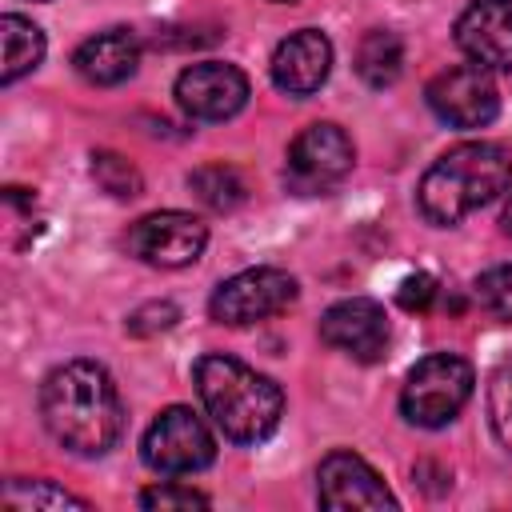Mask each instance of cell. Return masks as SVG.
Here are the masks:
<instances>
[{
  "label": "cell",
  "instance_id": "cell-1",
  "mask_svg": "<svg viewBox=\"0 0 512 512\" xmlns=\"http://www.w3.org/2000/svg\"><path fill=\"white\" fill-rule=\"evenodd\" d=\"M40 416L48 436L72 456H104L124 428L120 392L104 364L68 360L40 384Z\"/></svg>",
  "mask_w": 512,
  "mask_h": 512
},
{
  "label": "cell",
  "instance_id": "cell-2",
  "mask_svg": "<svg viewBox=\"0 0 512 512\" xmlns=\"http://www.w3.org/2000/svg\"><path fill=\"white\" fill-rule=\"evenodd\" d=\"M512 180V152L500 140H464L436 156L420 176L416 204L436 228L460 224L468 212L504 196Z\"/></svg>",
  "mask_w": 512,
  "mask_h": 512
},
{
  "label": "cell",
  "instance_id": "cell-3",
  "mask_svg": "<svg viewBox=\"0 0 512 512\" xmlns=\"http://www.w3.org/2000/svg\"><path fill=\"white\" fill-rule=\"evenodd\" d=\"M192 376H196L204 412L232 444H260L276 432V424L284 416V392L272 376H264L224 352L200 356Z\"/></svg>",
  "mask_w": 512,
  "mask_h": 512
},
{
  "label": "cell",
  "instance_id": "cell-4",
  "mask_svg": "<svg viewBox=\"0 0 512 512\" xmlns=\"http://www.w3.org/2000/svg\"><path fill=\"white\" fill-rule=\"evenodd\" d=\"M472 384H476V372L464 356L432 352L412 364L400 388V412L416 428H444L472 400Z\"/></svg>",
  "mask_w": 512,
  "mask_h": 512
},
{
  "label": "cell",
  "instance_id": "cell-5",
  "mask_svg": "<svg viewBox=\"0 0 512 512\" xmlns=\"http://www.w3.org/2000/svg\"><path fill=\"white\" fill-rule=\"evenodd\" d=\"M140 456L160 476H192L216 460V440L192 408L172 404L148 424L140 440Z\"/></svg>",
  "mask_w": 512,
  "mask_h": 512
},
{
  "label": "cell",
  "instance_id": "cell-6",
  "mask_svg": "<svg viewBox=\"0 0 512 512\" xmlns=\"http://www.w3.org/2000/svg\"><path fill=\"white\" fill-rule=\"evenodd\" d=\"M352 140L340 124H308L292 144H288V168L284 180L292 192L300 196H324L336 184H344V176L352 172Z\"/></svg>",
  "mask_w": 512,
  "mask_h": 512
},
{
  "label": "cell",
  "instance_id": "cell-7",
  "mask_svg": "<svg viewBox=\"0 0 512 512\" xmlns=\"http://www.w3.org/2000/svg\"><path fill=\"white\" fill-rule=\"evenodd\" d=\"M292 300H296V280L284 268H244L212 292L208 312L216 324L244 328V324L280 316Z\"/></svg>",
  "mask_w": 512,
  "mask_h": 512
},
{
  "label": "cell",
  "instance_id": "cell-8",
  "mask_svg": "<svg viewBox=\"0 0 512 512\" xmlns=\"http://www.w3.org/2000/svg\"><path fill=\"white\" fill-rule=\"evenodd\" d=\"M424 96H428V108L452 128H484L500 112L496 80L480 64H452V68L436 72L428 80Z\"/></svg>",
  "mask_w": 512,
  "mask_h": 512
},
{
  "label": "cell",
  "instance_id": "cell-9",
  "mask_svg": "<svg viewBox=\"0 0 512 512\" xmlns=\"http://www.w3.org/2000/svg\"><path fill=\"white\" fill-rule=\"evenodd\" d=\"M124 244L136 260L152 268H184L200 260L208 244V224L192 212H148L128 228Z\"/></svg>",
  "mask_w": 512,
  "mask_h": 512
},
{
  "label": "cell",
  "instance_id": "cell-10",
  "mask_svg": "<svg viewBox=\"0 0 512 512\" xmlns=\"http://www.w3.org/2000/svg\"><path fill=\"white\" fill-rule=\"evenodd\" d=\"M172 92L192 120H228L248 104V76L236 64L200 60L176 76Z\"/></svg>",
  "mask_w": 512,
  "mask_h": 512
},
{
  "label": "cell",
  "instance_id": "cell-11",
  "mask_svg": "<svg viewBox=\"0 0 512 512\" xmlns=\"http://www.w3.org/2000/svg\"><path fill=\"white\" fill-rule=\"evenodd\" d=\"M320 340L360 364H372L388 348V312L368 296L336 300L320 316Z\"/></svg>",
  "mask_w": 512,
  "mask_h": 512
},
{
  "label": "cell",
  "instance_id": "cell-12",
  "mask_svg": "<svg viewBox=\"0 0 512 512\" xmlns=\"http://www.w3.org/2000/svg\"><path fill=\"white\" fill-rule=\"evenodd\" d=\"M316 496L332 512L352 508H396V496L384 488L376 468L356 452H328L316 468Z\"/></svg>",
  "mask_w": 512,
  "mask_h": 512
},
{
  "label": "cell",
  "instance_id": "cell-13",
  "mask_svg": "<svg viewBox=\"0 0 512 512\" xmlns=\"http://www.w3.org/2000/svg\"><path fill=\"white\" fill-rule=\"evenodd\" d=\"M456 44L472 64L512 72V0H472L456 20Z\"/></svg>",
  "mask_w": 512,
  "mask_h": 512
},
{
  "label": "cell",
  "instance_id": "cell-14",
  "mask_svg": "<svg viewBox=\"0 0 512 512\" xmlns=\"http://www.w3.org/2000/svg\"><path fill=\"white\" fill-rule=\"evenodd\" d=\"M272 84L288 96H312L332 72V40L320 28H300L284 36L272 52Z\"/></svg>",
  "mask_w": 512,
  "mask_h": 512
},
{
  "label": "cell",
  "instance_id": "cell-15",
  "mask_svg": "<svg viewBox=\"0 0 512 512\" xmlns=\"http://www.w3.org/2000/svg\"><path fill=\"white\" fill-rule=\"evenodd\" d=\"M136 64H140V40L132 28H104L88 36L72 56V68L96 88L124 84L136 72Z\"/></svg>",
  "mask_w": 512,
  "mask_h": 512
},
{
  "label": "cell",
  "instance_id": "cell-16",
  "mask_svg": "<svg viewBox=\"0 0 512 512\" xmlns=\"http://www.w3.org/2000/svg\"><path fill=\"white\" fill-rule=\"evenodd\" d=\"M404 72V44L396 32L388 28H372L360 36L356 44V76L368 84V88H392Z\"/></svg>",
  "mask_w": 512,
  "mask_h": 512
},
{
  "label": "cell",
  "instance_id": "cell-17",
  "mask_svg": "<svg viewBox=\"0 0 512 512\" xmlns=\"http://www.w3.org/2000/svg\"><path fill=\"white\" fill-rule=\"evenodd\" d=\"M0 40H4V68H0V84H16L20 76H28L40 60H44V32L16 12L0 16Z\"/></svg>",
  "mask_w": 512,
  "mask_h": 512
},
{
  "label": "cell",
  "instance_id": "cell-18",
  "mask_svg": "<svg viewBox=\"0 0 512 512\" xmlns=\"http://www.w3.org/2000/svg\"><path fill=\"white\" fill-rule=\"evenodd\" d=\"M188 188H192L212 212H232V208H240L244 196H248L240 172L228 168V164H204V168H196V172L188 176Z\"/></svg>",
  "mask_w": 512,
  "mask_h": 512
},
{
  "label": "cell",
  "instance_id": "cell-19",
  "mask_svg": "<svg viewBox=\"0 0 512 512\" xmlns=\"http://www.w3.org/2000/svg\"><path fill=\"white\" fill-rule=\"evenodd\" d=\"M4 508H12V512H28V508H76V512H88L92 504L84 496H72L68 488H60L52 480H8L4 484Z\"/></svg>",
  "mask_w": 512,
  "mask_h": 512
},
{
  "label": "cell",
  "instance_id": "cell-20",
  "mask_svg": "<svg viewBox=\"0 0 512 512\" xmlns=\"http://www.w3.org/2000/svg\"><path fill=\"white\" fill-rule=\"evenodd\" d=\"M92 176H96V184H100L108 196H116V200H132V196L144 192L140 172H136L124 156H116V152H92Z\"/></svg>",
  "mask_w": 512,
  "mask_h": 512
},
{
  "label": "cell",
  "instance_id": "cell-21",
  "mask_svg": "<svg viewBox=\"0 0 512 512\" xmlns=\"http://www.w3.org/2000/svg\"><path fill=\"white\" fill-rule=\"evenodd\" d=\"M472 292H476V304L492 320H504V324L512 320V264H496V268L480 272Z\"/></svg>",
  "mask_w": 512,
  "mask_h": 512
},
{
  "label": "cell",
  "instance_id": "cell-22",
  "mask_svg": "<svg viewBox=\"0 0 512 512\" xmlns=\"http://www.w3.org/2000/svg\"><path fill=\"white\" fill-rule=\"evenodd\" d=\"M488 416L496 440L512 452V364H504L488 384Z\"/></svg>",
  "mask_w": 512,
  "mask_h": 512
},
{
  "label": "cell",
  "instance_id": "cell-23",
  "mask_svg": "<svg viewBox=\"0 0 512 512\" xmlns=\"http://www.w3.org/2000/svg\"><path fill=\"white\" fill-rule=\"evenodd\" d=\"M140 508L148 512H172V508H208V496L180 484V480H164L156 488H144L140 492Z\"/></svg>",
  "mask_w": 512,
  "mask_h": 512
},
{
  "label": "cell",
  "instance_id": "cell-24",
  "mask_svg": "<svg viewBox=\"0 0 512 512\" xmlns=\"http://www.w3.org/2000/svg\"><path fill=\"white\" fill-rule=\"evenodd\" d=\"M176 320H180V308L172 300H152L128 316V332L132 336H156V332H168Z\"/></svg>",
  "mask_w": 512,
  "mask_h": 512
},
{
  "label": "cell",
  "instance_id": "cell-25",
  "mask_svg": "<svg viewBox=\"0 0 512 512\" xmlns=\"http://www.w3.org/2000/svg\"><path fill=\"white\" fill-rule=\"evenodd\" d=\"M396 300H400L404 312H424V308L436 300V280H432L428 272H412V276L400 280Z\"/></svg>",
  "mask_w": 512,
  "mask_h": 512
},
{
  "label": "cell",
  "instance_id": "cell-26",
  "mask_svg": "<svg viewBox=\"0 0 512 512\" xmlns=\"http://www.w3.org/2000/svg\"><path fill=\"white\" fill-rule=\"evenodd\" d=\"M500 228H504V232H512V180H508V188H504V204H500Z\"/></svg>",
  "mask_w": 512,
  "mask_h": 512
},
{
  "label": "cell",
  "instance_id": "cell-27",
  "mask_svg": "<svg viewBox=\"0 0 512 512\" xmlns=\"http://www.w3.org/2000/svg\"><path fill=\"white\" fill-rule=\"evenodd\" d=\"M272 4H292V0H272Z\"/></svg>",
  "mask_w": 512,
  "mask_h": 512
}]
</instances>
